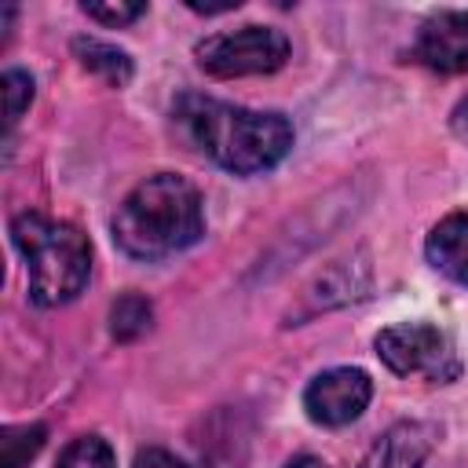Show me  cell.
<instances>
[{
	"instance_id": "9c48e42d",
	"label": "cell",
	"mask_w": 468,
	"mask_h": 468,
	"mask_svg": "<svg viewBox=\"0 0 468 468\" xmlns=\"http://www.w3.org/2000/svg\"><path fill=\"white\" fill-rule=\"evenodd\" d=\"M424 252L439 274H446L457 285H468V212L439 219L424 241Z\"/></svg>"
},
{
	"instance_id": "2e32d148",
	"label": "cell",
	"mask_w": 468,
	"mask_h": 468,
	"mask_svg": "<svg viewBox=\"0 0 468 468\" xmlns=\"http://www.w3.org/2000/svg\"><path fill=\"white\" fill-rule=\"evenodd\" d=\"M135 468H186L176 453L161 450V446H150V450H139L135 453Z\"/></svg>"
},
{
	"instance_id": "3957f363",
	"label": "cell",
	"mask_w": 468,
	"mask_h": 468,
	"mask_svg": "<svg viewBox=\"0 0 468 468\" xmlns=\"http://www.w3.org/2000/svg\"><path fill=\"white\" fill-rule=\"evenodd\" d=\"M11 241L26 260L33 303L58 307L88 285L91 245L73 223L48 219L40 212H18L11 223Z\"/></svg>"
},
{
	"instance_id": "8992f818",
	"label": "cell",
	"mask_w": 468,
	"mask_h": 468,
	"mask_svg": "<svg viewBox=\"0 0 468 468\" xmlns=\"http://www.w3.org/2000/svg\"><path fill=\"white\" fill-rule=\"evenodd\" d=\"M373 399V380L369 373L362 369H351V366H336V369H325L318 373L307 391H303V410L314 424L322 428H340V424H351L355 417H362V410L369 406Z\"/></svg>"
},
{
	"instance_id": "6da1fadb",
	"label": "cell",
	"mask_w": 468,
	"mask_h": 468,
	"mask_svg": "<svg viewBox=\"0 0 468 468\" xmlns=\"http://www.w3.org/2000/svg\"><path fill=\"white\" fill-rule=\"evenodd\" d=\"M176 121L201 154L234 176L267 172L292 150V124L274 110H245L186 91L176 99Z\"/></svg>"
},
{
	"instance_id": "5b68a950",
	"label": "cell",
	"mask_w": 468,
	"mask_h": 468,
	"mask_svg": "<svg viewBox=\"0 0 468 468\" xmlns=\"http://www.w3.org/2000/svg\"><path fill=\"white\" fill-rule=\"evenodd\" d=\"M377 355L399 377H424L435 384H450L461 373L453 340L431 322H395L380 329Z\"/></svg>"
},
{
	"instance_id": "e0dca14e",
	"label": "cell",
	"mask_w": 468,
	"mask_h": 468,
	"mask_svg": "<svg viewBox=\"0 0 468 468\" xmlns=\"http://www.w3.org/2000/svg\"><path fill=\"white\" fill-rule=\"evenodd\" d=\"M450 128H453V135H457L461 143H468V95L453 106V113H450Z\"/></svg>"
},
{
	"instance_id": "277c9868",
	"label": "cell",
	"mask_w": 468,
	"mask_h": 468,
	"mask_svg": "<svg viewBox=\"0 0 468 468\" xmlns=\"http://www.w3.org/2000/svg\"><path fill=\"white\" fill-rule=\"evenodd\" d=\"M197 66L212 77H263L285 66L289 58V37L274 26H238L227 33L205 37L197 48Z\"/></svg>"
},
{
	"instance_id": "7a4b0ae2",
	"label": "cell",
	"mask_w": 468,
	"mask_h": 468,
	"mask_svg": "<svg viewBox=\"0 0 468 468\" xmlns=\"http://www.w3.org/2000/svg\"><path fill=\"white\" fill-rule=\"evenodd\" d=\"M205 234V205L190 179L157 172L143 179L113 212V241L132 260H165Z\"/></svg>"
},
{
	"instance_id": "52a82bcc",
	"label": "cell",
	"mask_w": 468,
	"mask_h": 468,
	"mask_svg": "<svg viewBox=\"0 0 468 468\" xmlns=\"http://www.w3.org/2000/svg\"><path fill=\"white\" fill-rule=\"evenodd\" d=\"M410 58L431 73H468V11H435L417 26Z\"/></svg>"
},
{
	"instance_id": "4fadbf2b",
	"label": "cell",
	"mask_w": 468,
	"mask_h": 468,
	"mask_svg": "<svg viewBox=\"0 0 468 468\" xmlns=\"http://www.w3.org/2000/svg\"><path fill=\"white\" fill-rule=\"evenodd\" d=\"M55 468H117V457H113V450H110L106 439H99V435H80V439H73V442L58 453Z\"/></svg>"
},
{
	"instance_id": "8fae6325",
	"label": "cell",
	"mask_w": 468,
	"mask_h": 468,
	"mask_svg": "<svg viewBox=\"0 0 468 468\" xmlns=\"http://www.w3.org/2000/svg\"><path fill=\"white\" fill-rule=\"evenodd\" d=\"M150 322H154V307H150V300L139 296V292H124V296H117L113 307H110V333H113V340H121V344L139 340V336L150 329Z\"/></svg>"
},
{
	"instance_id": "5bb4252c",
	"label": "cell",
	"mask_w": 468,
	"mask_h": 468,
	"mask_svg": "<svg viewBox=\"0 0 468 468\" xmlns=\"http://www.w3.org/2000/svg\"><path fill=\"white\" fill-rule=\"evenodd\" d=\"M29 99H33V77L22 69H7L4 73V121H7V128L18 124Z\"/></svg>"
},
{
	"instance_id": "7c38bea8",
	"label": "cell",
	"mask_w": 468,
	"mask_h": 468,
	"mask_svg": "<svg viewBox=\"0 0 468 468\" xmlns=\"http://www.w3.org/2000/svg\"><path fill=\"white\" fill-rule=\"evenodd\" d=\"M44 424H18V428H4L0 435V457H4V468H26L40 446H44Z\"/></svg>"
},
{
	"instance_id": "ba28073f",
	"label": "cell",
	"mask_w": 468,
	"mask_h": 468,
	"mask_svg": "<svg viewBox=\"0 0 468 468\" xmlns=\"http://www.w3.org/2000/svg\"><path fill=\"white\" fill-rule=\"evenodd\" d=\"M439 439V428L428 420H399L391 424L373 450L362 457L358 468H420Z\"/></svg>"
},
{
	"instance_id": "30bf717a",
	"label": "cell",
	"mask_w": 468,
	"mask_h": 468,
	"mask_svg": "<svg viewBox=\"0 0 468 468\" xmlns=\"http://www.w3.org/2000/svg\"><path fill=\"white\" fill-rule=\"evenodd\" d=\"M73 55L80 58V66L95 77H102L110 88H124L132 80V58L128 51L113 48V44H102L95 37H77L73 40Z\"/></svg>"
},
{
	"instance_id": "9a60e30c",
	"label": "cell",
	"mask_w": 468,
	"mask_h": 468,
	"mask_svg": "<svg viewBox=\"0 0 468 468\" xmlns=\"http://www.w3.org/2000/svg\"><path fill=\"white\" fill-rule=\"evenodd\" d=\"M143 11H146V4H121V0L117 4H84V15L102 22V26H128Z\"/></svg>"
},
{
	"instance_id": "ac0fdd59",
	"label": "cell",
	"mask_w": 468,
	"mask_h": 468,
	"mask_svg": "<svg viewBox=\"0 0 468 468\" xmlns=\"http://www.w3.org/2000/svg\"><path fill=\"white\" fill-rule=\"evenodd\" d=\"M285 468H329L322 457H311V453H300V457H292Z\"/></svg>"
}]
</instances>
